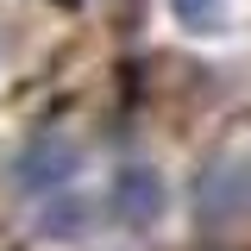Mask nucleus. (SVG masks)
I'll list each match as a JSON object with an SVG mask.
<instances>
[{
  "label": "nucleus",
  "instance_id": "1",
  "mask_svg": "<svg viewBox=\"0 0 251 251\" xmlns=\"http://www.w3.org/2000/svg\"><path fill=\"white\" fill-rule=\"evenodd\" d=\"M239 214H251V157H214L195 182V220L220 226Z\"/></svg>",
  "mask_w": 251,
  "mask_h": 251
},
{
  "label": "nucleus",
  "instance_id": "4",
  "mask_svg": "<svg viewBox=\"0 0 251 251\" xmlns=\"http://www.w3.org/2000/svg\"><path fill=\"white\" fill-rule=\"evenodd\" d=\"M88 220H94V207L75 201V195H69V201H50V207L38 214V239H82Z\"/></svg>",
  "mask_w": 251,
  "mask_h": 251
},
{
  "label": "nucleus",
  "instance_id": "5",
  "mask_svg": "<svg viewBox=\"0 0 251 251\" xmlns=\"http://www.w3.org/2000/svg\"><path fill=\"white\" fill-rule=\"evenodd\" d=\"M182 31H220L226 25V0H170Z\"/></svg>",
  "mask_w": 251,
  "mask_h": 251
},
{
  "label": "nucleus",
  "instance_id": "3",
  "mask_svg": "<svg viewBox=\"0 0 251 251\" xmlns=\"http://www.w3.org/2000/svg\"><path fill=\"white\" fill-rule=\"evenodd\" d=\"M75 170H82V145L63 138V132H44V138H31L25 151H19L13 182L25 188V195H44V188H63Z\"/></svg>",
  "mask_w": 251,
  "mask_h": 251
},
{
  "label": "nucleus",
  "instance_id": "2",
  "mask_svg": "<svg viewBox=\"0 0 251 251\" xmlns=\"http://www.w3.org/2000/svg\"><path fill=\"white\" fill-rule=\"evenodd\" d=\"M107 207H113V220H120L126 232H151L157 220H163V207H170V188H163V176H157L151 163H126L120 176H113Z\"/></svg>",
  "mask_w": 251,
  "mask_h": 251
}]
</instances>
